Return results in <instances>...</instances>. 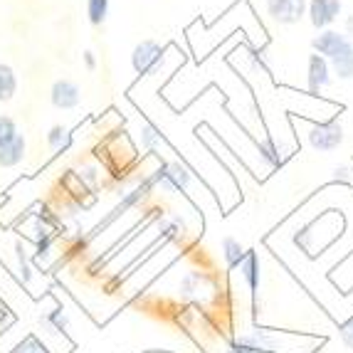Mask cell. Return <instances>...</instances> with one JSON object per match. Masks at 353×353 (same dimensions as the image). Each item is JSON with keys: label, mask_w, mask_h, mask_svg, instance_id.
Segmentation results:
<instances>
[{"label": "cell", "mask_w": 353, "mask_h": 353, "mask_svg": "<svg viewBox=\"0 0 353 353\" xmlns=\"http://www.w3.org/2000/svg\"><path fill=\"white\" fill-rule=\"evenodd\" d=\"M312 48L316 54L329 62L331 70L339 74V79H351L353 77V42L351 37L334 32V30H324L316 40L312 42Z\"/></svg>", "instance_id": "cell-1"}, {"label": "cell", "mask_w": 353, "mask_h": 353, "mask_svg": "<svg viewBox=\"0 0 353 353\" xmlns=\"http://www.w3.org/2000/svg\"><path fill=\"white\" fill-rule=\"evenodd\" d=\"M161 62H163V50H161L159 42L153 40L139 42L131 52V67H134L136 74H151Z\"/></svg>", "instance_id": "cell-2"}, {"label": "cell", "mask_w": 353, "mask_h": 353, "mask_svg": "<svg viewBox=\"0 0 353 353\" xmlns=\"http://www.w3.org/2000/svg\"><path fill=\"white\" fill-rule=\"evenodd\" d=\"M50 101L59 112H70V109H77L82 101V89L72 79H54L52 87H50Z\"/></svg>", "instance_id": "cell-3"}, {"label": "cell", "mask_w": 353, "mask_h": 353, "mask_svg": "<svg viewBox=\"0 0 353 353\" xmlns=\"http://www.w3.org/2000/svg\"><path fill=\"white\" fill-rule=\"evenodd\" d=\"M267 12L279 25H294L304 18L306 0H267Z\"/></svg>", "instance_id": "cell-4"}, {"label": "cell", "mask_w": 353, "mask_h": 353, "mask_svg": "<svg viewBox=\"0 0 353 353\" xmlns=\"http://www.w3.org/2000/svg\"><path fill=\"white\" fill-rule=\"evenodd\" d=\"M309 143L316 151H334L343 143V126L339 121L314 126V129H309Z\"/></svg>", "instance_id": "cell-5"}, {"label": "cell", "mask_w": 353, "mask_h": 353, "mask_svg": "<svg viewBox=\"0 0 353 353\" xmlns=\"http://www.w3.org/2000/svg\"><path fill=\"white\" fill-rule=\"evenodd\" d=\"M306 10H309V20L314 28H329L341 12V0H312Z\"/></svg>", "instance_id": "cell-6"}, {"label": "cell", "mask_w": 353, "mask_h": 353, "mask_svg": "<svg viewBox=\"0 0 353 353\" xmlns=\"http://www.w3.org/2000/svg\"><path fill=\"white\" fill-rule=\"evenodd\" d=\"M28 156V139L25 134H18L10 143L0 146V168H15Z\"/></svg>", "instance_id": "cell-7"}, {"label": "cell", "mask_w": 353, "mask_h": 353, "mask_svg": "<svg viewBox=\"0 0 353 353\" xmlns=\"http://www.w3.org/2000/svg\"><path fill=\"white\" fill-rule=\"evenodd\" d=\"M331 84V67L321 54H309V89L312 92H321L324 87Z\"/></svg>", "instance_id": "cell-8"}, {"label": "cell", "mask_w": 353, "mask_h": 353, "mask_svg": "<svg viewBox=\"0 0 353 353\" xmlns=\"http://www.w3.org/2000/svg\"><path fill=\"white\" fill-rule=\"evenodd\" d=\"M18 94V74L8 62H0V104L15 99Z\"/></svg>", "instance_id": "cell-9"}, {"label": "cell", "mask_w": 353, "mask_h": 353, "mask_svg": "<svg viewBox=\"0 0 353 353\" xmlns=\"http://www.w3.org/2000/svg\"><path fill=\"white\" fill-rule=\"evenodd\" d=\"M228 353H272L267 348V343L262 341V336L254 334V336H242L240 341L230 343Z\"/></svg>", "instance_id": "cell-10"}, {"label": "cell", "mask_w": 353, "mask_h": 353, "mask_svg": "<svg viewBox=\"0 0 353 353\" xmlns=\"http://www.w3.org/2000/svg\"><path fill=\"white\" fill-rule=\"evenodd\" d=\"M240 270H242V277L248 279L250 289H257L259 284V262H257V254L254 252H245V259L240 262Z\"/></svg>", "instance_id": "cell-11"}, {"label": "cell", "mask_w": 353, "mask_h": 353, "mask_svg": "<svg viewBox=\"0 0 353 353\" xmlns=\"http://www.w3.org/2000/svg\"><path fill=\"white\" fill-rule=\"evenodd\" d=\"M70 141H72V136H70V131L65 129V126H52V129L48 131V146L52 148L54 153H59V151H65L67 146H70Z\"/></svg>", "instance_id": "cell-12"}, {"label": "cell", "mask_w": 353, "mask_h": 353, "mask_svg": "<svg viewBox=\"0 0 353 353\" xmlns=\"http://www.w3.org/2000/svg\"><path fill=\"white\" fill-rule=\"evenodd\" d=\"M109 15V0H87V18L92 25H101Z\"/></svg>", "instance_id": "cell-13"}, {"label": "cell", "mask_w": 353, "mask_h": 353, "mask_svg": "<svg viewBox=\"0 0 353 353\" xmlns=\"http://www.w3.org/2000/svg\"><path fill=\"white\" fill-rule=\"evenodd\" d=\"M223 252H225V259H228L230 267H237L245 259V250H242V245L237 240H232V237H225L223 240Z\"/></svg>", "instance_id": "cell-14"}, {"label": "cell", "mask_w": 353, "mask_h": 353, "mask_svg": "<svg viewBox=\"0 0 353 353\" xmlns=\"http://www.w3.org/2000/svg\"><path fill=\"white\" fill-rule=\"evenodd\" d=\"M18 134H20L18 121H15L12 117H8V114H0V146L10 143Z\"/></svg>", "instance_id": "cell-15"}, {"label": "cell", "mask_w": 353, "mask_h": 353, "mask_svg": "<svg viewBox=\"0 0 353 353\" xmlns=\"http://www.w3.org/2000/svg\"><path fill=\"white\" fill-rule=\"evenodd\" d=\"M12 353H50V351L45 348V343H42L35 334H28L23 341L15 346V351Z\"/></svg>", "instance_id": "cell-16"}, {"label": "cell", "mask_w": 353, "mask_h": 353, "mask_svg": "<svg viewBox=\"0 0 353 353\" xmlns=\"http://www.w3.org/2000/svg\"><path fill=\"white\" fill-rule=\"evenodd\" d=\"M141 143H143V148H148V151H156V148L163 143V136L159 134V129H153L151 124H143L141 126Z\"/></svg>", "instance_id": "cell-17"}, {"label": "cell", "mask_w": 353, "mask_h": 353, "mask_svg": "<svg viewBox=\"0 0 353 353\" xmlns=\"http://www.w3.org/2000/svg\"><path fill=\"white\" fill-rule=\"evenodd\" d=\"M339 331H341V341L346 343V346L353 351V319H348L346 324H343Z\"/></svg>", "instance_id": "cell-18"}, {"label": "cell", "mask_w": 353, "mask_h": 353, "mask_svg": "<svg viewBox=\"0 0 353 353\" xmlns=\"http://www.w3.org/2000/svg\"><path fill=\"white\" fill-rule=\"evenodd\" d=\"M84 65H87V70H97V59H94V52H92V50L84 52Z\"/></svg>", "instance_id": "cell-19"}, {"label": "cell", "mask_w": 353, "mask_h": 353, "mask_svg": "<svg viewBox=\"0 0 353 353\" xmlns=\"http://www.w3.org/2000/svg\"><path fill=\"white\" fill-rule=\"evenodd\" d=\"M346 37H353V15L346 18Z\"/></svg>", "instance_id": "cell-20"}]
</instances>
